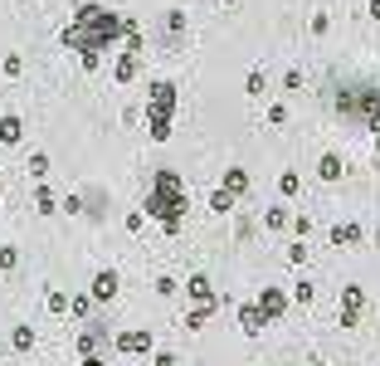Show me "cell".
Instances as JSON below:
<instances>
[{"instance_id": "1", "label": "cell", "mask_w": 380, "mask_h": 366, "mask_svg": "<svg viewBox=\"0 0 380 366\" xmlns=\"http://www.w3.org/2000/svg\"><path fill=\"white\" fill-rule=\"evenodd\" d=\"M127 20L122 10H107V6H78L74 10V25L64 30V49H74L78 64L93 74L102 64V54L113 49L118 39H127Z\"/></svg>"}, {"instance_id": "2", "label": "cell", "mask_w": 380, "mask_h": 366, "mask_svg": "<svg viewBox=\"0 0 380 366\" xmlns=\"http://www.w3.org/2000/svg\"><path fill=\"white\" fill-rule=\"evenodd\" d=\"M146 220H156L166 235H181V225H186V211H190V195H186V186H181V176L166 166V171H156V186H151V195H146Z\"/></svg>"}, {"instance_id": "3", "label": "cell", "mask_w": 380, "mask_h": 366, "mask_svg": "<svg viewBox=\"0 0 380 366\" xmlns=\"http://www.w3.org/2000/svg\"><path fill=\"white\" fill-rule=\"evenodd\" d=\"M146 132H151V142L176 137V83L171 78L151 83V93H146Z\"/></svg>"}, {"instance_id": "4", "label": "cell", "mask_w": 380, "mask_h": 366, "mask_svg": "<svg viewBox=\"0 0 380 366\" xmlns=\"http://www.w3.org/2000/svg\"><path fill=\"white\" fill-rule=\"evenodd\" d=\"M186 298H190V308H186V327H190V332H200V327L214 318V308H220V293H214L210 274H190Z\"/></svg>"}, {"instance_id": "5", "label": "cell", "mask_w": 380, "mask_h": 366, "mask_svg": "<svg viewBox=\"0 0 380 366\" xmlns=\"http://www.w3.org/2000/svg\"><path fill=\"white\" fill-rule=\"evenodd\" d=\"M113 342H118V352H122V356H146V352L156 347V337H151L146 327H127V332H113Z\"/></svg>"}, {"instance_id": "6", "label": "cell", "mask_w": 380, "mask_h": 366, "mask_svg": "<svg viewBox=\"0 0 380 366\" xmlns=\"http://www.w3.org/2000/svg\"><path fill=\"white\" fill-rule=\"evenodd\" d=\"M254 303L263 308V318H268V323H278L283 312H288V303H293V293H283V288L268 283V288H258V298H254Z\"/></svg>"}, {"instance_id": "7", "label": "cell", "mask_w": 380, "mask_h": 366, "mask_svg": "<svg viewBox=\"0 0 380 366\" xmlns=\"http://www.w3.org/2000/svg\"><path fill=\"white\" fill-rule=\"evenodd\" d=\"M361 312H366V288L346 283V288H342V327H356Z\"/></svg>"}, {"instance_id": "8", "label": "cell", "mask_w": 380, "mask_h": 366, "mask_svg": "<svg viewBox=\"0 0 380 366\" xmlns=\"http://www.w3.org/2000/svg\"><path fill=\"white\" fill-rule=\"evenodd\" d=\"M118 288H122L118 269H98V274H93V303H113V298H118Z\"/></svg>"}, {"instance_id": "9", "label": "cell", "mask_w": 380, "mask_h": 366, "mask_svg": "<svg viewBox=\"0 0 380 366\" xmlns=\"http://www.w3.org/2000/svg\"><path fill=\"white\" fill-rule=\"evenodd\" d=\"M234 318H239V332H244V337H258V332L268 327V318H263V308H258V303H244Z\"/></svg>"}, {"instance_id": "10", "label": "cell", "mask_w": 380, "mask_h": 366, "mask_svg": "<svg viewBox=\"0 0 380 366\" xmlns=\"http://www.w3.org/2000/svg\"><path fill=\"white\" fill-rule=\"evenodd\" d=\"M342 176H346V162H342L337 151H322V162H317V181H327V186H332V181H342Z\"/></svg>"}, {"instance_id": "11", "label": "cell", "mask_w": 380, "mask_h": 366, "mask_svg": "<svg viewBox=\"0 0 380 366\" xmlns=\"http://www.w3.org/2000/svg\"><path fill=\"white\" fill-rule=\"evenodd\" d=\"M332 244H337V249H356V244H361V225H356V220L332 225Z\"/></svg>"}, {"instance_id": "12", "label": "cell", "mask_w": 380, "mask_h": 366, "mask_svg": "<svg viewBox=\"0 0 380 366\" xmlns=\"http://www.w3.org/2000/svg\"><path fill=\"white\" fill-rule=\"evenodd\" d=\"M20 137H25V122H20L15 113H0V142H5V147H20Z\"/></svg>"}, {"instance_id": "13", "label": "cell", "mask_w": 380, "mask_h": 366, "mask_svg": "<svg viewBox=\"0 0 380 366\" xmlns=\"http://www.w3.org/2000/svg\"><path fill=\"white\" fill-rule=\"evenodd\" d=\"M34 211L39 215H59V195H54L44 181H34Z\"/></svg>"}, {"instance_id": "14", "label": "cell", "mask_w": 380, "mask_h": 366, "mask_svg": "<svg viewBox=\"0 0 380 366\" xmlns=\"http://www.w3.org/2000/svg\"><path fill=\"white\" fill-rule=\"evenodd\" d=\"M220 186H225L234 200H244V195H249V171H239V166H234V171H225V181H220Z\"/></svg>"}, {"instance_id": "15", "label": "cell", "mask_w": 380, "mask_h": 366, "mask_svg": "<svg viewBox=\"0 0 380 366\" xmlns=\"http://www.w3.org/2000/svg\"><path fill=\"white\" fill-rule=\"evenodd\" d=\"M293 225V215L283 211V205H268V211H263V230H288Z\"/></svg>"}, {"instance_id": "16", "label": "cell", "mask_w": 380, "mask_h": 366, "mask_svg": "<svg viewBox=\"0 0 380 366\" xmlns=\"http://www.w3.org/2000/svg\"><path fill=\"white\" fill-rule=\"evenodd\" d=\"M293 303H298V308H312V303H317V283H312V279H298V283H293Z\"/></svg>"}, {"instance_id": "17", "label": "cell", "mask_w": 380, "mask_h": 366, "mask_svg": "<svg viewBox=\"0 0 380 366\" xmlns=\"http://www.w3.org/2000/svg\"><path fill=\"white\" fill-rule=\"evenodd\" d=\"M234 211V195L220 186V191H210V215H230Z\"/></svg>"}, {"instance_id": "18", "label": "cell", "mask_w": 380, "mask_h": 366, "mask_svg": "<svg viewBox=\"0 0 380 366\" xmlns=\"http://www.w3.org/2000/svg\"><path fill=\"white\" fill-rule=\"evenodd\" d=\"M137 69H142V54H122V59H118V83H132Z\"/></svg>"}, {"instance_id": "19", "label": "cell", "mask_w": 380, "mask_h": 366, "mask_svg": "<svg viewBox=\"0 0 380 366\" xmlns=\"http://www.w3.org/2000/svg\"><path fill=\"white\" fill-rule=\"evenodd\" d=\"M44 308H49V312H74V298L59 293V288H49V293H44Z\"/></svg>"}, {"instance_id": "20", "label": "cell", "mask_w": 380, "mask_h": 366, "mask_svg": "<svg viewBox=\"0 0 380 366\" xmlns=\"http://www.w3.org/2000/svg\"><path fill=\"white\" fill-rule=\"evenodd\" d=\"M10 347L15 352H34V327H15L10 332Z\"/></svg>"}, {"instance_id": "21", "label": "cell", "mask_w": 380, "mask_h": 366, "mask_svg": "<svg viewBox=\"0 0 380 366\" xmlns=\"http://www.w3.org/2000/svg\"><path fill=\"white\" fill-rule=\"evenodd\" d=\"M25 166H30L34 181H44V176H49V156H44V151H30V162H25Z\"/></svg>"}, {"instance_id": "22", "label": "cell", "mask_w": 380, "mask_h": 366, "mask_svg": "<svg viewBox=\"0 0 380 366\" xmlns=\"http://www.w3.org/2000/svg\"><path fill=\"white\" fill-rule=\"evenodd\" d=\"M0 74H5V78H20V74H25V59H20V54H5V59H0Z\"/></svg>"}, {"instance_id": "23", "label": "cell", "mask_w": 380, "mask_h": 366, "mask_svg": "<svg viewBox=\"0 0 380 366\" xmlns=\"http://www.w3.org/2000/svg\"><path fill=\"white\" fill-rule=\"evenodd\" d=\"M278 191H283V195H298V191H302V176H298V171H283V176H278Z\"/></svg>"}, {"instance_id": "24", "label": "cell", "mask_w": 380, "mask_h": 366, "mask_svg": "<svg viewBox=\"0 0 380 366\" xmlns=\"http://www.w3.org/2000/svg\"><path fill=\"white\" fill-rule=\"evenodd\" d=\"M288 264H298V269L307 264V239H293L288 244Z\"/></svg>"}, {"instance_id": "25", "label": "cell", "mask_w": 380, "mask_h": 366, "mask_svg": "<svg viewBox=\"0 0 380 366\" xmlns=\"http://www.w3.org/2000/svg\"><path fill=\"white\" fill-rule=\"evenodd\" d=\"M15 264H20V249H15V244H0V269H5V274H10Z\"/></svg>"}, {"instance_id": "26", "label": "cell", "mask_w": 380, "mask_h": 366, "mask_svg": "<svg viewBox=\"0 0 380 366\" xmlns=\"http://www.w3.org/2000/svg\"><path fill=\"white\" fill-rule=\"evenodd\" d=\"M156 293H161V298H171V293H181V283H176L171 274H156Z\"/></svg>"}, {"instance_id": "27", "label": "cell", "mask_w": 380, "mask_h": 366, "mask_svg": "<svg viewBox=\"0 0 380 366\" xmlns=\"http://www.w3.org/2000/svg\"><path fill=\"white\" fill-rule=\"evenodd\" d=\"M166 30H171V39H181V30H186V10H171V15H166Z\"/></svg>"}, {"instance_id": "28", "label": "cell", "mask_w": 380, "mask_h": 366, "mask_svg": "<svg viewBox=\"0 0 380 366\" xmlns=\"http://www.w3.org/2000/svg\"><path fill=\"white\" fill-rule=\"evenodd\" d=\"M244 88H249V93H254V98H258V93H263V88H268V78H263V69H254V74H249V83H244Z\"/></svg>"}, {"instance_id": "29", "label": "cell", "mask_w": 380, "mask_h": 366, "mask_svg": "<svg viewBox=\"0 0 380 366\" xmlns=\"http://www.w3.org/2000/svg\"><path fill=\"white\" fill-rule=\"evenodd\" d=\"M288 122V108H283V103H273V108H268V127H283Z\"/></svg>"}, {"instance_id": "30", "label": "cell", "mask_w": 380, "mask_h": 366, "mask_svg": "<svg viewBox=\"0 0 380 366\" xmlns=\"http://www.w3.org/2000/svg\"><path fill=\"white\" fill-rule=\"evenodd\" d=\"M88 312H93V293H88V298L78 293V298H74V318H88Z\"/></svg>"}, {"instance_id": "31", "label": "cell", "mask_w": 380, "mask_h": 366, "mask_svg": "<svg viewBox=\"0 0 380 366\" xmlns=\"http://www.w3.org/2000/svg\"><path fill=\"white\" fill-rule=\"evenodd\" d=\"M283 88L298 93V88H302V69H288V74H283Z\"/></svg>"}, {"instance_id": "32", "label": "cell", "mask_w": 380, "mask_h": 366, "mask_svg": "<svg viewBox=\"0 0 380 366\" xmlns=\"http://www.w3.org/2000/svg\"><path fill=\"white\" fill-rule=\"evenodd\" d=\"M293 230H298V239H307L312 235V215H293Z\"/></svg>"}, {"instance_id": "33", "label": "cell", "mask_w": 380, "mask_h": 366, "mask_svg": "<svg viewBox=\"0 0 380 366\" xmlns=\"http://www.w3.org/2000/svg\"><path fill=\"white\" fill-rule=\"evenodd\" d=\"M156 366H181V361H176V352H166V347H161V352H156Z\"/></svg>"}, {"instance_id": "34", "label": "cell", "mask_w": 380, "mask_h": 366, "mask_svg": "<svg viewBox=\"0 0 380 366\" xmlns=\"http://www.w3.org/2000/svg\"><path fill=\"white\" fill-rule=\"evenodd\" d=\"M78 366H107V361H102V356H98V352H88V356H83V361H78Z\"/></svg>"}, {"instance_id": "35", "label": "cell", "mask_w": 380, "mask_h": 366, "mask_svg": "<svg viewBox=\"0 0 380 366\" xmlns=\"http://www.w3.org/2000/svg\"><path fill=\"white\" fill-rule=\"evenodd\" d=\"M366 15H370V20H380V0H370V6H366Z\"/></svg>"}, {"instance_id": "36", "label": "cell", "mask_w": 380, "mask_h": 366, "mask_svg": "<svg viewBox=\"0 0 380 366\" xmlns=\"http://www.w3.org/2000/svg\"><path fill=\"white\" fill-rule=\"evenodd\" d=\"M375 156H380V132H375Z\"/></svg>"}, {"instance_id": "37", "label": "cell", "mask_w": 380, "mask_h": 366, "mask_svg": "<svg viewBox=\"0 0 380 366\" xmlns=\"http://www.w3.org/2000/svg\"><path fill=\"white\" fill-rule=\"evenodd\" d=\"M375 249H380V230H375Z\"/></svg>"}, {"instance_id": "38", "label": "cell", "mask_w": 380, "mask_h": 366, "mask_svg": "<svg viewBox=\"0 0 380 366\" xmlns=\"http://www.w3.org/2000/svg\"><path fill=\"white\" fill-rule=\"evenodd\" d=\"M225 6H239V0H225Z\"/></svg>"}, {"instance_id": "39", "label": "cell", "mask_w": 380, "mask_h": 366, "mask_svg": "<svg viewBox=\"0 0 380 366\" xmlns=\"http://www.w3.org/2000/svg\"><path fill=\"white\" fill-rule=\"evenodd\" d=\"M312 366H327V361H312Z\"/></svg>"}, {"instance_id": "40", "label": "cell", "mask_w": 380, "mask_h": 366, "mask_svg": "<svg viewBox=\"0 0 380 366\" xmlns=\"http://www.w3.org/2000/svg\"><path fill=\"white\" fill-rule=\"evenodd\" d=\"M0 356H5V347H0Z\"/></svg>"}]
</instances>
